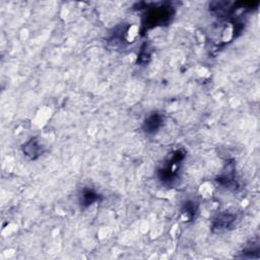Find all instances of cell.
Returning a JSON list of instances; mask_svg holds the SVG:
<instances>
[{
	"label": "cell",
	"mask_w": 260,
	"mask_h": 260,
	"mask_svg": "<svg viewBox=\"0 0 260 260\" xmlns=\"http://www.w3.org/2000/svg\"><path fill=\"white\" fill-rule=\"evenodd\" d=\"M174 14L173 7L170 5H161L157 7H152L144 17L143 26L149 27V26H155V25H161L164 23H168L172 16Z\"/></svg>",
	"instance_id": "obj_2"
},
{
	"label": "cell",
	"mask_w": 260,
	"mask_h": 260,
	"mask_svg": "<svg viewBox=\"0 0 260 260\" xmlns=\"http://www.w3.org/2000/svg\"><path fill=\"white\" fill-rule=\"evenodd\" d=\"M184 157L185 153L178 149L172 152V154L166 159V161L157 171V177L162 184L170 186L177 180Z\"/></svg>",
	"instance_id": "obj_1"
},
{
	"label": "cell",
	"mask_w": 260,
	"mask_h": 260,
	"mask_svg": "<svg viewBox=\"0 0 260 260\" xmlns=\"http://www.w3.org/2000/svg\"><path fill=\"white\" fill-rule=\"evenodd\" d=\"M237 220V215L232 212H220L212 220L211 230L213 233L221 234L224 233L235 225Z\"/></svg>",
	"instance_id": "obj_3"
},
{
	"label": "cell",
	"mask_w": 260,
	"mask_h": 260,
	"mask_svg": "<svg viewBox=\"0 0 260 260\" xmlns=\"http://www.w3.org/2000/svg\"><path fill=\"white\" fill-rule=\"evenodd\" d=\"M147 49H148V48H147V45L144 44V45L142 46V48H141V50H140V53H139V56H138L139 62L142 61L143 63H145V62H146V59H147V60L149 59L150 54H149V52H148Z\"/></svg>",
	"instance_id": "obj_8"
},
{
	"label": "cell",
	"mask_w": 260,
	"mask_h": 260,
	"mask_svg": "<svg viewBox=\"0 0 260 260\" xmlns=\"http://www.w3.org/2000/svg\"><path fill=\"white\" fill-rule=\"evenodd\" d=\"M182 211L184 213H186L187 216L191 219L195 215V213H196V206H195L194 202H191V201L186 202L184 207H183V209H182Z\"/></svg>",
	"instance_id": "obj_7"
},
{
	"label": "cell",
	"mask_w": 260,
	"mask_h": 260,
	"mask_svg": "<svg viewBox=\"0 0 260 260\" xmlns=\"http://www.w3.org/2000/svg\"><path fill=\"white\" fill-rule=\"evenodd\" d=\"M22 152L29 159H37L45 151L44 146L37 137H31L21 147Z\"/></svg>",
	"instance_id": "obj_5"
},
{
	"label": "cell",
	"mask_w": 260,
	"mask_h": 260,
	"mask_svg": "<svg viewBox=\"0 0 260 260\" xmlns=\"http://www.w3.org/2000/svg\"><path fill=\"white\" fill-rule=\"evenodd\" d=\"M101 196L92 189L90 188H84L82 189L80 195H79V203L83 207H87L98 201H100Z\"/></svg>",
	"instance_id": "obj_6"
},
{
	"label": "cell",
	"mask_w": 260,
	"mask_h": 260,
	"mask_svg": "<svg viewBox=\"0 0 260 260\" xmlns=\"http://www.w3.org/2000/svg\"><path fill=\"white\" fill-rule=\"evenodd\" d=\"M164 124V115L159 112L150 113L143 121L142 129L144 133L151 135L156 133Z\"/></svg>",
	"instance_id": "obj_4"
}]
</instances>
